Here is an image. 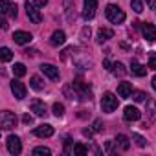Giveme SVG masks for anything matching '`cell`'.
I'll return each instance as SVG.
<instances>
[{
    "mask_svg": "<svg viewBox=\"0 0 156 156\" xmlns=\"http://www.w3.org/2000/svg\"><path fill=\"white\" fill-rule=\"evenodd\" d=\"M132 140L136 141V145H138V147H145V145H147V141H145V138H141L140 134H132Z\"/></svg>",
    "mask_w": 156,
    "mask_h": 156,
    "instance_id": "obj_31",
    "label": "cell"
},
{
    "mask_svg": "<svg viewBox=\"0 0 156 156\" xmlns=\"http://www.w3.org/2000/svg\"><path fill=\"white\" fill-rule=\"evenodd\" d=\"M149 68H151V70H156V53H154V51L149 55Z\"/></svg>",
    "mask_w": 156,
    "mask_h": 156,
    "instance_id": "obj_33",
    "label": "cell"
},
{
    "mask_svg": "<svg viewBox=\"0 0 156 156\" xmlns=\"http://www.w3.org/2000/svg\"><path fill=\"white\" fill-rule=\"evenodd\" d=\"M33 2H35L37 8H44V6L48 4V0H33Z\"/></svg>",
    "mask_w": 156,
    "mask_h": 156,
    "instance_id": "obj_35",
    "label": "cell"
},
{
    "mask_svg": "<svg viewBox=\"0 0 156 156\" xmlns=\"http://www.w3.org/2000/svg\"><path fill=\"white\" fill-rule=\"evenodd\" d=\"M94 130H96V132H101V130H103V123H101L99 119L94 121Z\"/></svg>",
    "mask_w": 156,
    "mask_h": 156,
    "instance_id": "obj_34",
    "label": "cell"
},
{
    "mask_svg": "<svg viewBox=\"0 0 156 156\" xmlns=\"http://www.w3.org/2000/svg\"><path fill=\"white\" fill-rule=\"evenodd\" d=\"M103 66H105L107 70H112V62H110L108 59H105V61H103Z\"/></svg>",
    "mask_w": 156,
    "mask_h": 156,
    "instance_id": "obj_38",
    "label": "cell"
},
{
    "mask_svg": "<svg viewBox=\"0 0 156 156\" xmlns=\"http://www.w3.org/2000/svg\"><path fill=\"white\" fill-rule=\"evenodd\" d=\"M141 33H143V37H145L147 42H154V41H156V28H154L152 24L145 22V24L141 26Z\"/></svg>",
    "mask_w": 156,
    "mask_h": 156,
    "instance_id": "obj_7",
    "label": "cell"
},
{
    "mask_svg": "<svg viewBox=\"0 0 156 156\" xmlns=\"http://www.w3.org/2000/svg\"><path fill=\"white\" fill-rule=\"evenodd\" d=\"M11 92H13V96L17 98V99H24L26 98V87H24V83H20V81H11Z\"/></svg>",
    "mask_w": 156,
    "mask_h": 156,
    "instance_id": "obj_8",
    "label": "cell"
},
{
    "mask_svg": "<svg viewBox=\"0 0 156 156\" xmlns=\"http://www.w3.org/2000/svg\"><path fill=\"white\" fill-rule=\"evenodd\" d=\"M26 13H28V19H30L33 24H41L42 15H41V11L37 9V6H33V4H30V2H26Z\"/></svg>",
    "mask_w": 156,
    "mask_h": 156,
    "instance_id": "obj_6",
    "label": "cell"
},
{
    "mask_svg": "<svg viewBox=\"0 0 156 156\" xmlns=\"http://www.w3.org/2000/svg\"><path fill=\"white\" fill-rule=\"evenodd\" d=\"M30 108H31V112H35L37 116H46V105H44L41 99H33Z\"/></svg>",
    "mask_w": 156,
    "mask_h": 156,
    "instance_id": "obj_18",
    "label": "cell"
},
{
    "mask_svg": "<svg viewBox=\"0 0 156 156\" xmlns=\"http://www.w3.org/2000/svg\"><path fill=\"white\" fill-rule=\"evenodd\" d=\"M130 72H132L134 75H138V77H143V75H147V66H143V64H140L138 61L132 59V62H130Z\"/></svg>",
    "mask_w": 156,
    "mask_h": 156,
    "instance_id": "obj_17",
    "label": "cell"
},
{
    "mask_svg": "<svg viewBox=\"0 0 156 156\" xmlns=\"http://www.w3.org/2000/svg\"><path fill=\"white\" fill-rule=\"evenodd\" d=\"M64 41H66V35H64V31H61V30L53 31V35H51V39H50L51 46H61V44H64Z\"/></svg>",
    "mask_w": 156,
    "mask_h": 156,
    "instance_id": "obj_19",
    "label": "cell"
},
{
    "mask_svg": "<svg viewBox=\"0 0 156 156\" xmlns=\"http://www.w3.org/2000/svg\"><path fill=\"white\" fill-rule=\"evenodd\" d=\"M53 114H55L57 118H62V116H64V105L55 103V105H53Z\"/></svg>",
    "mask_w": 156,
    "mask_h": 156,
    "instance_id": "obj_29",
    "label": "cell"
},
{
    "mask_svg": "<svg viewBox=\"0 0 156 156\" xmlns=\"http://www.w3.org/2000/svg\"><path fill=\"white\" fill-rule=\"evenodd\" d=\"M83 134H85V136H88V138H90V136H92V130H90V129H85V130H83Z\"/></svg>",
    "mask_w": 156,
    "mask_h": 156,
    "instance_id": "obj_39",
    "label": "cell"
},
{
    "mask_svg": "<svg viewBox=\"0 0 156 156\" xmlns=\"http://www.w3.org/2000/svg\"><path fill=\"white\" fill-rule=\"evenodd\" d=\"M147 4L149 6H154V0H147Z\"/></svg>",
    "mask_w": 156,
    "mask_h": 156,
    "instance_id": "obj_41",
    "label": "cell"
},
{
    "mask_svg": "<svg viewBox=\"0 0 156 156\" xmlns=\"http://www.w3.org/2000/svg\"><path fill=\"white\" fill-rule=\"evenodd\" d=\"M13 73H15V77H24V75H26V66H24L22 62H15Z\"/></svg>",
    "mask_w": 156,
    "mask_h": 156,
    "instance_id": "obj_24",
    "label": "cell"
},
{
    "mask_svg": "<svg viewBox=\"0 0 156 156\" xmlns=\"http://www.w3.org/2000/svg\"><path fill=\"white\" fill-rule=\"evenodd\" d=\"M8 151L11 154H20L22 152V145H20V140L17 136H9L8 138Z\"/></svg>",
    "mask_w": 156,
    "mask_h": 156,
    "instance_id": "obj_11",
    "label": "cell"
},
{
    "mask_svg": "<svg viewBox=\"0 0 156 156\" xmlns=\"http://www.w3.org/2000/svg\"><path fill=\"white\" fill-rule=\"evenodd\" d=\"M72 87H73V94L79 96L81 99H90L92 98V92H90V87L88 85H85L81 81H75V83H72Z\"/></svg>",
    "mask_w": 156,
    "mask_h": 156,
    "instance_id": "obj_4",
    "label": "cell"
},
{
    "mask_svg": "<svg viewBox=\"0 0 156 156\" xmlns=\"http://www.w3.org/2000/svg\"><path fill=\"white\" fill-rule=\"evenodd\" d=\"M105 151H107V154H112V141H107V145H105Z\"/></svg>",
    "mask_w": 156,
    "mask_h": 156,
    "instance_id": "obj_37",
    "label": "cell"
},
{
    "mask_svg": "<svg viewBox=\"0 0 156 156\" xmlns=\"http://www.w3.org/2000/svg\"><path fill=\"white\" fill-rule=\"evenodd\" d=\"M112 37H114V31H112L110 28H99V31H98V42H99V44L107 42V41L112 39Z\"/></svg>",
    "mask_w": 156,
    "mask_h": 156,
    "instance_id": "obj_16",
    "label": "cell"
},
{
    "mask_svg": "<svg viewBox=\"0 0 156 156\" xmlns=\"http://www.w3.org/2000/svg\"><path fill=\"white\" fill-rule=\"evenodd\" d=\"M105 15H107V19L112 24H121L125 20V11L119 6H116V4H108L107 9H105Z\"/></svg>",
    "mask_w": 156,
    "mask_h": 156,
    "instance_id": "obj_1",
    "label": "cell"
},
{
    "mask_svg": "<svg viewBox=\"0 0 156 156\" xmlns=\"http://www.w3.org/2000/svg\"><path fill=\"white\" fill-rule=\"evenodd\" d=\"M88 154V147L83 145V143H75L73 145V156H85Z\"/></svg>",
    "mask_w": 156,
    "mask_h": 156,
    "instance_id": "obj_23",
    "label": "cell"
},
{
    "mask_svg": "<svg viewBox=\"0 0 156 156\" xmlns=\"http://www.w3.org/2000/svg\"><path fill=\"white\" fill-rule=\"evenodd\" d=\"M0 59H2L4 62H8V61H11V59H13V51H11L9 48H6V46H4L2 50H0Z\"/></svg>",
    "mask_w": 156,
    "mask_h": 156,
    "instance_id": "obj_26",
    "label": "cell"
},
{
    "mask_svg": "<svg viewBox=\"0 0 156 156\" xmlns=\"http://www.w3.org/2000/svg\"><path fill=\"white\" fill-rule=\"evenodd\" d=\"M130 6L136 13H141L143 11V0H130Z\"/></svg>",
    "mask_w": 156,
    "mask_h": 156,
    "instance_id": "obj_28",
    "label": "cell"
},
{
    "mask_svg": "<svg viewBox=\"0 0 156 156\" xmlns=\"http://www.w3.org/2000/svg\"><path fill=\"white\" fill-rule=\"evenodd\" d=\"M88 39H90V28L85 26V28L81 30V41H88Z\"/></svg>",
    "mask_w": 156,
    "mask_h": 156,
    "instance_id": "obj_32",
    "label": "cell"
},
{
    "mask_svg": "<svg viewBox=\"0 0 156 156\" xmlns=\"http://www.w3.org/2000/svg\"><path fill=\"white\" fill-rule=\"evenodd\" d=\"M33 154H35V156H50L51 151H50L48 147H35V149H33Z\"/></svg>",
    "mask_w": 156,
    "mask_h": 156,
    "instance_id": "obj_27",
    "label": "cell"
},
{
    "mask_svg": "<svg viewBox=\"0 0 156 156\" xmlns=\"http://www.w3.org/2000/svg\"><path fill=\"white\" fill-rule=\"evenodd\" d=\"M33 134L39 136V138H50V136H53V127L48 125V123H44V125L37 127V129L33 130Z\"/></svg>",
    "mask_w": 156,
    "mask_h": 156,
    "instance_id": "obj_13",
    "label": "cell"
},
{
    "mask_svg": "<svg viewBox=\"0 0 156 156\" xmlns=\"http://www.w3.org/2000/svg\"><path fill=\"white\" fill-rule=\"evenodd\" d=\"M0 9H2L4 15H9L11 19H17V6L11 4L9 0H2V2H0Z\"/></svg>",
    "mask_w": 156,
    "mask_h": 156,
    "instance_id": "obj_10",
    "label": "cell"
},
{
    "mask_svg": "<svg viewBox=\"0 0 156 156\" xmlns=\"http://www.w3.org/2000/svg\"><path fill=\"white\" fill-rule=\"evenodd\" d=\"M96 9H98L96 0H85L83 2V19L85 20H92L96 17Z\"/></svg>",
    "mask_w": 156,
    "mask_h": 156,
    "instance_id": "obj_5",
    "label": "cell"
},
{
    "mask_svg": "<svg viewBox=\"0 0 156 156\" xmlns=\"http://www.w3.org/2000/svg\"><path fill=\"white\" fill-rule=\"evenodd\" d=\"M17 125V116L9 110H4L2 116H0V127H2L4 130H9Z\"/></svg>",
    "mask_w": 156,
    "mask_h": 156,
    "instance_id": "obj_3",
    "label": "cell"
},
{
    "mask_svg": "<svg viewBox=\"0 0 156 156\" xmlns=\"http://www.w3.org/2000/svg\"><path fill=\"white\" fill-rule=\"evenodd\" d=\"M118 96H119V98H129V96H132V83H127V81L119 83V85H118Z\"/></svg>",
    "mask_w": 156,
    "mask_h": 156,
    "instance_id": "obj_15",
    "label": "cell"
},
{
    "mask_svg": "<svg viewBox=\"0 0 156 156\" xmlns=\"http://www.w3.org/2000/svg\"><path fill=\"white\" fill-rule=\"evenodd\" d=\"M147 114L152 121H156V101L154 99H149L147 101Z\"/></svg>",
    "mask_w": 156,
    "mask_h": 156,
    "instance_id": "obj_21",
    "label": "cell"
},
{
    "mask_svg": "<svg viewBox=\"0 0 156 156\" xmlns=\"http://www.w3.org/2000/svg\"><path fill=\"white\" fill-rule=\"evenodd\" d=\"M152 88H154V90H156V75H154V77H152Z\"/></svg>",
    "mask_w": 156,
    "mask_h": 156,
    "instance_id": "obj_40",
    "label": "cell"
},
{
    "mask_svg": "<svg viewBox=\"0 0 156 156\" xmlns=\"http://www.w3.org/2000/svg\"><path fill=\"white\" fill-rule=\"evenodd\" d=\"M123 118H125L127 121H138V119L141 118V112H140L136 107H125Z\"/></svg>",
    "mask_w": 156,
    "mask_h": 156,
    "instance_id": "obj_12",
    "label": "cell"
},
{
    "mask_svg": "<svg viewBox=\"0 0 156 156\" xmlns=\"http://www.w3.org/2000/svg\"><path fill=\"white\" fill-rule=\"evenodd\" d=\"M22 121H24V123H26V125H30V123H31V121H33V118H31V116H30V114H24V116H22Z\"/></svg>",
    "mask_w": 156,
    "mask_h": 156,
    "instance_id": "obj_36",
    "label": "cell"
},
{
    "mask_svg": "<svg viewBox=\"0 0 156 156\" xmlns=\"http://www.w3.org/2000/svg\"><path fill=\"white\" fill-rule=\"evenodd\" d=\"M41 72L46 77H50L51 81H57L59 79V68H55L53 64H41Z\"/></svg>",
    "mask_w": 156,
    "mask_h": 156,
    "instance_id": "obj_9",
    "label": "cell"
},
{
    "mask_svg": "<svg viewBox=\"0 0 156 156\" xmlns=\"http://www.w3.org/2000/svg\"><path fill=\"white\" fill-rule=\"evenodd\" d=\"M116 143L119 145V149H121V151H129V147H130L129 138H127V136H123V134H118V136H116Z\"/></svg>",
    "mask_w": 156,
    "mask_h": 156,
    "instance_id": "obj_20",
    "label": "cell"
},
{
    "mask_svg": "<svg viewBox=\"0 0 156 156\" xmlns=\"http://www.w3.org/2000/svg\"><path fill=\"white\" fill-rule=\"evenodd\" d=\"M118 105H119V99L112 92H105L103 94V98H101V110L103 112L110 114V112H114L118 108Z\"/></svg>",
    "mask_w": 156,
    "mask_h": 156,
    "instance_id": "obj_2",
    "label": "cell"
},
{
    "mask_svg": "<svg viewBox=\"0 0 156 156\" xmlns=\"http://www.w3.org/2000/svg\"><path fill=\"white\" fill-rule=\"evenodd\" d=\"M30 87L33 88V90H42L44 88V83H42V79L39 75H33L31 79H30Z\"/></svg>",
    "mask_w": 156,
    "mask_h": 156,
    "instance_id": "obj_22",
    "label": "cell"
},
{
    "mask_svg": "<svg viewBox=\"0 0 156 156\" xmlns=\"http://www.w3.org/2000/svg\"><path fill=\"white\" fill-rule=\"evenodd\" d=\"M31 33H28V31H15V35H13V41L17 42V44H20V46H24V44H28V42H31Z\"/></svg>",
    "mask_w": 156,
    "mask_h": 156,
    "instance_id": "obj_14",
    "label": "cell"
},
{
    "mask_svg": "<svg viewBox=\"0 0 156 156\" xmlns=\"http://www.w3.org/2000/svg\"><path fill=\"white\" fill-rule=\"evenodd\" d=\"M112 72H114V75H119V77H123L127 73V70H125V66L121 62H114L112 64Z\"/></svg>",
    "mask_w": 156,
    "mask_h": 156,
    "instance_id": "obj_25",
    "label": "cell"
},
{
    "mask_svg": "<svg viewBox=\"0 0 156 156\" xmlns=\"http://www.w3.org/2000/svg\"><path fill=\"white\" fill-rule=\"evenodd\" d=\"M149 96L147 94H143V92H132V99L136 101V103H141V101H145Z\"/></svg>",
    "mask_w": 156,
    "mask_h": 156,
    "instance_id": "obj_30",
    "label": "cell"
}]
</instances>
